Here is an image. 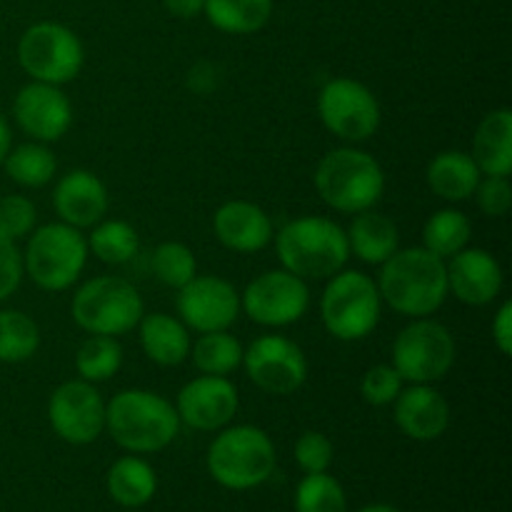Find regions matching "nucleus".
Instances as JSON below:
<instances>
[{"label":"nucleus","mask_w":512,"mask_h":512,"mask_svg":"<svg viewBox=\"0 0 512 512\" xmlns=\"http://www.w3.org/2000/svg\"><path fill=\"white\" fill-rule=\"evenodd\" d=\"M315 190L338 213L375 208L385 193V173L378 160L358 148H335L320 158L313 175Z\"/></svg>","instance_id":"nucleus-4"},{"label":"nucleus","mask_w":512,"mask_h":512,"mask_svg":"<svg viewBox=\"0 0 512 512\" xmlns=\"http://www.w3.org/2000/svg\"><path fill=\"white\" fill-rule=\"evenodd\" d=\"M203 13L223 33L250 35L273 18V0H205Z\"/></svg>","instance_id":"nucleus-26"},{"label":"nucleus","mask_w":512,"mask_h":512,"mask_svg":"<svg viewBox=\"0 0 512 512\" xmlns=\"http://www.w3.org/2000/svg\"><path fill=\"white\" fill-rule=\"evenodd\" d=\"M470 235H473V225H470L468 215L460 213V210L445 208L425 220L423 248H428L438 258L448 260L463 248H468Z\"/></svg>","instance_id":"nucleus-29"},{"label":"nucleus","mask_w":512,"mask_h":512,"mask_svg":"<svg viewBox=\"0 0 512 512\" xmlns=\"http://www.w3.org/2000/svg\"><path fill=\"white\" fill-rule=\"evenodd\" d=\"M35 220H38V210L33 200L25 195H5L0 200V233L8 238H28L35 228Z\"/></svg>","instance_id":"nucleus-37"},{"label":"nucleus","mask_w":512,"mask_h":512,"mask_svg":"<svg viewBox=\"0 0 512 512\" xmlns=\"http://www.w3.org/2000/svg\"><path fill=\"white\" fill-rule=\"evenodd\" d=\"M473 195L478 200V208L485 215H490V218H503V215H508L512 205V185L503 175H485V178H480Z\"/></svg>","instance_id":"nucleus-39"},{"label":"nucleus","mask_w":512,"mask_h":512,"mask_svg":"<svg viewBox=\"0 0 512 512\" xmlns=\"http://www.w3.org/2000/svg\"><path fill=\"white\" fill-rule=\"evenodd\" d=\"M275 253L285 270L303 280H328L350 258L348 235L338 223L318 215L290 220L275 235Z\"/></svg>","instance_id":"nucleus-3"},{"label":"nucleus","mask_w":512,"mask_h":512,"mask_svg":"<svg viewBox=\"0 0 512 512\" xmlns=\"http://www.w3.org/2000/svg\"><path fill=\"white\" fill-rule=\"evenodd\" d=\"M395 405V423L408 438L413 440H435L448 430L450 405L443 393L433 385H410L400 390Z\"/></svg>","instance_id":"nucleus-21"},{"label":"nucleus","mask_w":512,"mask_h":512,"mask_svg":"<svg viewBox=\"0 0 512 512\" xmlns=\"http://www.w3.org/2000/svg\"><path fill=\"white\" fill-rule=\"evenodd\" d=\"M108 188L90 170H70L58 180L53 190V208L60 223L73 228H93L108 215Z\"/></svg>","instance_id":"nucleus-19"},{"label":"nucleus","mask_w":512,"mask_h":512,"mask_svg":"<svg viewBox=\"0 0 512 512\" xmlns=\"http://www.w3.org/2000/svg\"><path fill=\"white\" fill-rule=\"evenodd\" d=\"M153 273L163 285L180 290L198 275V260L185 243L165 240L153 250Z\"/></svg>","instance_id":"nucleus-34"},{"label":"nucleus","mask_w":512,"mask_h":512,"mask_svg":"<svg viewBox=\"0 0 512 512\" xmlns=\"http://www.w3.org/2000/svg\"><path fill=\"white\" fill-rule=\"evenodd\" d=\"M3 165L8 178L13 183L23 185V188H43L53 180L55 170H58V160H55L53 150L45 143H38V140L10 148Z\"/></svg>","instance_id":"nucleus-28"},{"label":"nucleus","mask_w":512,"mask_h":512,"mask_svg":"<svg viewBox=\"0 0 512 512\" xmlns=\"http://www.w3.org/2000/svg\"><path fill=\"white\" fill-rule=\"evenodd\" d=\"M215 238L235 253H258L273 240V223L260 205L250 200H228L213 215Z\"/></svg>","instance_id":"nucleus-20"},{"label":"nucleus","mask_w":512,"mask_h":512,"mask_svg":"<svg viewBox=\"0 0 512 512\" xmlns=\"http://www.w3.org/2000/svg\"><path fill=\"white\" fill-rule=\"evenodd\" d=\"M195 368L203 375H230L243 365V345L228 330L200 333V338L190 345Z\"/></svg>","instance_id":"nucleus-30"},{"label":"nucleus","mask_w":512,"mask_h":512,"mask_svg":"<svg viewBox=\"0 0 512 512\" xmlns=\"http://www.w3.org/2000/svg\"><path fill=\"white\" fill-rule=\"evenodd\" d=\"M448 273V293H453L460 303L483 305L493 303L503 290V268L498 260L483 248H463L453 258L445 260Z\"/></svg>","instance_id":"nucleus-18"},{"label":"nucleus","mask_w":512,"mask_h":512,"mask_svg":"<svg viewBox=\"0 0 512 512\" xmlns=\"http://www.w3.org/2000/svg\"><path fill=\"white\" fill-rule=\"evenodd\" d=\"M400 390H403V378L398 375V370L388 363L373 365L370 370H365L363 380H360V395L368 405L375 408H383V405H393V400L398 398Z\"/></svg>","instance_id":"nucleus-36"},{"label":"nucleus","mask_w":512,"mask_h":512,"mask_svg":"<svg viewBox=\"0 0 512 512\" xmlns=\"http://www.w3.org/2000/svg\"><path fill=\"white\" fill-rule=\"evenodd\" d=\"M393 365L403 380L413 385H433L455 365V338L443 323L413 318L393 343Z\"/></svg>","instance_id":"nucleus-10"},{"label":"nucleus","mask_w":512,"mask_h":512,"mask_svg":"<svg viewBox=\"0 0 512 512\" xmlns=\"http://www.w3.org/2000/svg\"><path fill=\"white\" fill-rule=\"evenodd\" d=\"M295 510L298 512H345L348 500H345L343 488L338 480L328 473H310L305 475L303 483L295 493Z\"/></svg>","instance_id":"nucleus-35"},{"label":"nucleus","mask_w":512,"mask_h":512,"mask_svg":"<svg viewBox=\"0 0 512 512\" xmlns=\"http://www.w3.org/2000/svg\"><path fill=\"white\" fill-rule=\"evenodd\" d=\"M318 113L325 128L345 143H363L380 128V103L373 90L353 78H333L318 95Z\"/></svg>","instance_id":"nucleus-11"},{"label":"nucleus","mask_w":512,"mask_h":512,"mask_svg":"<svg viewBox=\"0 0 512 512\" xmlns=\"http://www.w3.org/2000/svg\"><path fill=\"white\" fill-rule=\"evenodd\" d=\"M23 275V253H20L18 243L0 233V303L20 288Z\"/></svg>","instance_id":"nucleus-40"},{"label":"nucleus","mask_w":512,"mask_h":512,"mask_svg":"<svg viewBox=\"0 0 512 512\" xmlns=\"http://www.w3.org/2000/svg\"><path fill=\"white\" fill-rule=\"evenodd\" d=\"M163 5L170 15L188 20V18H195V15L203 13L205 0H163Z\"/></svg>","instance_id":"nucleus-43"},{"label":"nucleus","mask_w":512,"mask_h":512,"mask_svg":"<svg viewBox=\"0 0 512 512\" xmlns=\"http://www.w3.org/2000/svg\"><path fill=\"white\" fill-rule=\"evenodd\" d=\"M123 365V348L113 335H90L75 353V370L88 383L110 380Z\"/></svg>","instance_id":"nucleus-33"},{"label":"nucleus","mask_w":512,"mask_h":512,"mask_svg":"<svg viewBox=\"0 0 512 512\" xmlns=\"http://www.w3.org/2000/svg\"><path fill=\"white\" fill-rule=\"evenodd\" d=\"M218 80H220V73L213 63H198L193 70H190L188 85L195 90V93L205 95L210 93V90H215Z\"/></svg>","instance_id":"nucleus-42"},{"label":"nucleus","mask_w":512,"mask_h":512,"mask_svg":"<svg viewBox=\"0 0 512 512\" xmlns=\"http://www.w3.org/2000/svg\"><path fill=\"white\" fill-rule=\"evenodd\" d=\"M13 118L18 128L38 143H55L73 123V105L60 85L33 80L15 95Z\"/></svg>","instance_id":"nucleus-17"},{"label":"nucleus","mask_w":512,"mask_h":512,"mask_svg":"<svg viewBox=\"0 0 512 512\" xmlns=\"http://www.w3.org/2000/svg\"><path fill=\"white\" fill-rule=\"evenodd\" d=\"M375 285L380 300L405 318H428L450 295L445 260L428 248L395 250L380 265Z\"/></svg>","instance_id":"nucleus-1"},{"label":"nucleus","mask_w":512,"mask_h":512,"mask_svg":"<svg viewBox=\"0 0 512 512\" xmlns=\"http://www.w3.org/2000/svg\"><path fill=\"white\" fill-rule=\"evenodd\" d=\"M178 315L198 333L228 330L238 320L240 293L218 275H195L178 290Z\"/></svg>","instance_id":"nucleus-15"},{"label":"nucleus","mask_w":512,"mask_h":512,"mask_svg":"<svg viewBox=\"0 0 512 512\" xmlns=\"http://www.w3.org/2000/svg\"><path fill=\"white\" fill-rule=\"evenodd\" d=\"M48 420L65 443L88 445L105 430V403L93 383L68 380L50 395Z\"/></svg>","instance_id":"nucleus-14"},{"label":"nucleus","mask_w":512,"mask_h":512,"mask_svg":"<svg viewBox=\"0 0 512 512\" xmlns=\"http://www.w3.org/2000/svg\"><path fill=\"white\" fill-rule=\"evenodd\" d=\"M75 325L88 335H118L138 328L145 315L143 298L133 283L115 275H100L80 285L70 303Z\"/></svg>","instance_id":"nucleus-8"},{"label":"nucleus","mask_w":512,"mask_h":512,"mask_svg":"<svg viewBox=\"0 0 512 512\" xmlns=\"http://www.w3.org/2000/svg\"><path fill=\"white\" fill-rule=\"evenodd\" d=\"M208 470L228 490L258 488L275 470L273 440L253 425L223 428L208 448Z\"/></svg>","instance_id":"nucleus-5"},{"label":"nucleus","mask_w":512,"mask_h":512,"mask_svg":"<svg viewBox=\"0 0 512 512\" xmlns=\"http://www.w3.org/2000/svg\"><path fill=\"white\" fill-rule=\"evenodd\" d=\"M158 488L155 470L145 460L120 458L113 468L108 470V493L123 508H140L148 503Z\"/></svg>","instance_id":"nucleus-27"},{"label":"nucleus","mask_w":512,"mask_h":512,"mask_svg":"<svg viewBox=\"0 0 512 512\" xmlns=\"http://www.w3.org/2000/svg\"><path fill=\"white\" fill-rule=\"evenodd\" d=\"M308 305V280L285 268L260 273L240 295V310H245V315L263 328H285L298 323L308 313Z\"/></svg>","instance_id":"nucleus-12"},{"label":"nucleus","mask_w":512,"mask_h":512,"mask_svg":"<svg viewBox=\"0 0 512 512\" xmlns=\"http://www.w3.org/2000/svg\"><path fill=\"white\" fill-rule=\"evenodd\" d=\"M345 235H348L350 253L368 265H383L400 243L398 225L373 208L355 213Z\"/></svg>","instance_id":"nucleus-24"},{"label":"nucleus","mask_w":512,"mask_h":512,"mask_svg":"<svg viewBox=\"0 0 512 512\" xmlns=\"http://www.w3.org/2000/svg\"><path fill=\"white\" fill-rule=\"evenodd\" d=\"M358 512H400L395 508H390V505H368V508L358 510Z\"/></svg>","instance_id":"nucleus-45"},{"label":"nucleus","mask_w":512,"mask_h":512,"mask_svg":"<svg viewBox=\"0 0 512 512\" xmlns=\"http://www.w3.org/2000/svg\"><path fill=\"white\" fill-rule=\"evenodd\" d=\"M493 343L503 355L512 353V303L505 300L493 318Z\"/></svg>","instance_id":"nucleus-41"},{"label":"nucleus","mask_w":512,"mask_h":512,"mask_svg":"<svg viewBox=\"0 0 512 512\" xmlns=\"http://www.w3.org/2000/svg\"><path fill=\"white\" fill-rule=\"evenodd\" d=\"M238 408V388L223 375H203V378L190 380L183 385L175 403L180 423L193 430H203V433L228 428L238 415Z\"/></svg>","instance_id":"nucleus-16"},{"label":"nucleus","mask_w":512,"mask_h":512,"mask_svg":"<svg viewBox=\"0 0 512 512\" xmlns=\"http://www.w3.org/2000/svg\"><path fill=\"white\" fill-rule=\"evenodd\" d=\"M380 300L378 285L370 275L360 270H340L333 278H328V285L320 298V318H323L325 330L333 338L345 340H363L378 328Z\"/></svg>","instance_id":"nucleus-7"},{"label":"nucleus","mask_w":512,"mask_h":512,"mask_svg":"<svg viewBox=\"0 0 512 512\" xmlns=\"http://www.w3.org/2000/svg\"><path fill=\"white\" fill-rule=\"evenodd\" d=\"M105 430L128 453H158L180 430L178 410L153 390H120L105 405Z\"/></svg>","instance_id":"nucleus-2"},{"label":"nucleus","mask_w":512,"mask_h":512,"mask_svg":"<svg viewBox=\"0 0 512 512\" xmlns=\"http://www.w3.org/2000/svg\"><path fill=\"white\" fill-rule=\"evenodd\" d=\"M40 348V328L23 310H0V363L18 365Z\"/></svg>","instance_id":"nucleus-31"},{"label":"nucleus","mask_w":512,"mask_h":512,"mask_svg":"<svg viewBox=\"0 0 512 512\" xmlns=\"http://www.w3.org/2000/svg\"><path fill=\"white\" fill-rule=\"evenodd\" d=\"M10 148H13V135H10V125H8V120L0 115V165H3L5 155H8Z\"/></svg>","instance_id":"nucleus-44"},{"label":"nucleus","mask_w":512,"mask_h":512,"mask_svg":"<svg viewBox=\"0 0 512 512\" xmlns=\"http://www.w3.org/2000/svg\"><path fill=\"white\" fill-rule=\"evenodd\" d=\"M18 63L38 83L63 85L78 78L85 50L68 25L40 20L20 35Z\"/></svg>","instance_id":"nucleus-9"},{"label":"nucleus","mask_w":512,"mask_h":512,"mask_svg":"<svg viewBox=\"0 0 512 512\" xmlns=\"http://www.w3.org/2000/svg\"><path fill=\"white\" fill-rule=\"evenodd\" d=\"M428 185L438 198L448 203H463L478 188L480 168L475 165L473 155L463 150H443L435 155L428 165Z\"/></svg>","instance_id":"nucleus-25"},{"label":"nucleus","mask_w":512,"mask_h":512,"mask_svg":"<svg viewBox=\"0 0 512 512\" xmlns=\"http://www.w3.org/2000/svg\"><path fill=\"white\" fill-rule=\"evenodd\" d=\"M243 365L253 385L268 395H293L308 380L303 348L285 335H260L243 350Z\"/></svg>","instance_id":"nucleus-13"},{"label":"nucleus","mask_w":512,"mask_h":512,"mask_svg":"<svg viewBox=\"0 0 512 512\" xmlns=\"http://www.w3.org/2000/svg\"><path fill=\"white\" fill-rule=\"evenodd\" d=\"M140 345L148 360L163 368H175L185 363L190 355V333L183 320L173 318L168 313L143 315L138 323Z\"/></svg>","instance_id":"nucleus-23"},{"label":"nucleus","mask_w":512,"mask_h":512,"mask_svg":"<svg viewBox=\"0 0 512 512\" xmlns=\"http://www.w3.org/2000/svg\"><path fill=\"white\" fill-rule=\"evenodd\" d=\"M88 238L68 223H48L28 235L23 270L40 290H68L88 263Z\"/></svg>","instance_id":"nucleus-6"},{"label":"nucleus","mask_w":512,"mask_h":512,"mask_svg":"<svg viewBox=\"0 0 512 512\" xmlns=\"http://www.w3.org/2000/svg\"><path fill=\"white\" fill-rule=\"evenodd\" d=\"M88 250L98 260L108 265H125L138 255L140 238L135 228L125 220H100L93 225V233L88 238Z\"/></svg>","instance_id":"nucleus-32"},{"label":"nucleus","mask_w":512,"mask_h":512,"mask_svg":"<svg viewBox=\"0 0 512 512\" xmlns=\"http://www.w3.org/2000/svg\"><path fill=\"white\" fill-rule=\"evenodd\" d=\"M295 460L305 473H325L333 463V443L323 433L308 430L295 443Z\"/></svg>","instance_id":"nucleus-38"},{"label":"nucleus","mask_w":512,"mask_h":512,"mask_svg":"<svg viewBox=\"0 0 512 512\" xmlns=\"http://www.w3.org/2000/svg\"><path fill=\"white\" fill-rule=\"evenodd\" d=\"M473 160L483 175L512 173V110H490L473 135Z\"/></svg>","instance_id":"nucleus-22"}]
</instances>
